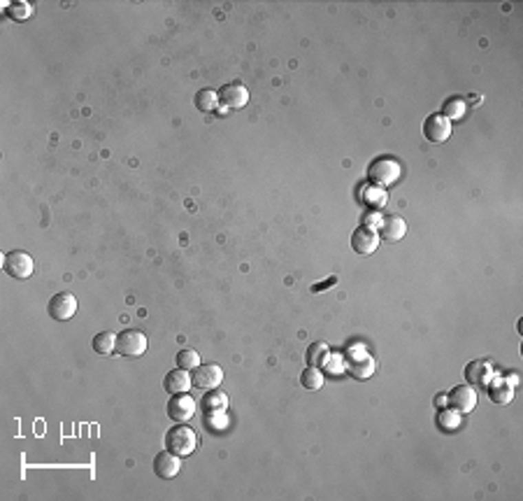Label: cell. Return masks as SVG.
Listing matches in <instances>:
<instances>
[{
  "label": "cell",
  "instance_id": "6da1fadb",
  "mask_svg": "<svg viewBox=\"0 0 523 501\" xmlns=\"http://www.w3.org/2000/svg\"><path fill=\"white\" fill-rule=\"evenodd\" d=\"M165 445H168V450L175 452V455L189 457L191 452L198 448V436H195V431L191 429V427L180 422L165 433Z\"/></svg>",
  "mask_w": 523,
  "mask_h": 501
},
{
  "label": "cell",
  "instance_id": "7a4b0ae2",
  "mask_svg": "<svg viewBox=\"0 0 523 501\" xmlns=\"http://www.w3.org/2000/svg\"><path fill=\"white\" fill-rule=\"evenodd\" d=\"M344 366H347V371L356 378H370L374 374V369H377V364H374V359L367 354V350L363 345H352L347 350V354H344Z\"/></svg>",
  "mask_w": 523,
  "mask_h": 501
},
{
  "label": "cell",
  "instance_id": "3957f363",
  "mask_svg": "<svg viewBox=\"0 0 523 501\" xmlns=\"http://www.w3.org/2000/svg\"><path fill=\"white\" fill-rule=\"evenodd\" d=\"M147 350V336L138 329H126L116 336V347L114 352L121 357H140Z\"/></svg>",
  "mask_w": 523,
  "mask_h": 501
},
{
  "label": "cell",
  "instance_id": "277c9868",
  "mask_svg": "<svg viewBox=\"0 0 523 501\" xmlns=\"http://www.w3.org/2000/svg\"><path fill=\"white\" fill-rule=\"evenodd\" d=\"M3 271L17 280H26L33 273V259L23 249H12L3 256Z\"/></svg>",
  "mask_w": 523,
  "mask_h": 501
},
{
  "label": "cell",
  "instance_id": "5b68a950",
  "mask_svg": "<svg viewBox=\"0 0 523 501\" xmlns=\"http://www.w3.org/2000/svg\"><path fill=\"white\" fill-rule=\"evenodd\" d=\"M367 177H370L372 185H391V182H396L400 177V163L396 161V159H377V161L372 163L370 168H367Z\"/></svg>",
  "mask_w": 523,
  "mask_h": 501
},
{
  "label": "cell",
  "instance_id": "8992f818",
  "mask_svg": "<svg viewBox=\"0 0 523 501\" xmlns=\"http://www.w3.org/2000/svg\"><path fill=\"white\" fill-rule=\"evenodd\" d=\"M224 380V369L219 364H198L191 371V382L198 389H214L219 387V382Z\"/></svg>",
  "mask_w": 523,
  "mask_h": 501
},
{
  "label": "cell",
  "instance_id": "52a82bcc",
  "mask_svg": "<svg viewBox=\"0 0 523 501\" xmlns=\"http://www.w3.org/2000/svg\"><path fill=\"white\" fill-rule=\"evenodd\" d=\"M77 296L70 294V292H58V294L52 296V301H49L47 310L49 315H52V320L56 322H65L70 320L72 315L77 313Z\"/></svg>",
  "mask_w": 523,
  "mask_h": 501
},
{
  "label": "cell",
  "instance_id": "ba28073f",
  "mask_svg": "<svg viewBox=\"0 0 523 501\" xmlns=\"http://www.w3.org/2000/svg\"><path fill=\"white\" fill-rule=\"evenodd\" d=\"M195 411H198V403H195L193 396L186 392L175 394L168 401V415H170V420H175V422H186V420L193 418Z\"/></svg>",
  "mask_w": 523,
  "mask_h": 501
},
{
  "label": "cell",
  "instance_id": "9c48e42d",
  "mask_svg": "<svg viewBox=\"0 0 523 501\" xmlns=\"http://www.w3.org/2000/svg\"><path fill=\"white\" fill-rule=\"evenodd\" d=\"M447 401H449V406H451L453 411L470 413L472 408L477 406V392H475L472 385H456V387L449 392Z\"/></svg>",
  "mask_w": 523,
  "mask_h": 501
},
{
  "label": "cell",
  "instance_id": "30bf717a",
  "mask_svg": "<svg viewBox=\"0 0 523 501\" xmlns=\"http://www.w3.org/2000/svg\"><path fill=\"white\" fill-rule=\"evenodd\" d=\"M180 469H182V457L175 455V452L165 450L153 457V473H156L158 478H163V480L175 478V476L180 473Z\"/></svg>",
  "mask_w": 523,
  "mask_h": 501
},
{
  "label": "cell",
  "instance_id": "8fae6325",
  "mask_svg": "<svg viewBox=\"0 0 523 501\" xmlns=\"http://www.w3.org/2000/svg\"><path fill=\"white\" fill-rule=\"evenodd\" d=\"M423 136L430 143H445V140L451 136V121H449L445 114H430V117L423 121Z\"/></svg>",
  "mask_w": 523,
  "mask_h": 501
},
{
  "label": "cell",
  "instance_id": "7c38bea8",
  "mask_svg": "<svg viewBox=\"0 0 523 501\" xmlns=\"http://www.w3.org/2000/svg\"><path fill=\"white\" fill-rule=\"evenodd\" d=\"M219 99H221V103H224L226 110H237L249 103V91L244 84L233 82V84H226V87L219 91Z\"/></svg>",
  "mask_w": 523,
  "mask_h": 501
},
{
  "label": "cell",
  "instance_id": "4fadbf2b",
  "mask_svg": "<svg viewBox=\"0 0 523 501\" xmlns=\"http://www.w3.org/2000/svg\"><path fill=\"white\" fill-rule=\"evenodd\" d=\"M379 234L377 229H367V226H361V229L354 231L352 236V247L356 249L359 254H372L374 249L379 247Z\"/></svg>",
  "mask_w": 523,
  "mask_h": 501
},
{
  "label": "cell",
  "instance_id": "5bb4252c",
  "mask_svg": "<svg viewBox=\"0 0 523 501\" xmlns=\"http://www.w3.org/2000/svg\"><path fill=\"white\" fill-rule=\"evenodd\" d=\"M405 234H407V224H405V219L400 215H391V217H384L379 224V238H384V241L389 243H396L400 241Z\"/></svg>",
  "mask_w": 523,
  "mask_h": 501
},
{
  "label": "cell",
  "instance_id": "9a60e30c",
  "mask_svg": "<svg viewBox=\"0 0 523 501\" xmlns=\"http://www.w3.org/2000/svg\"><path fill=\"white\" fill-rule=\"evenodd\" d=\"M486 392H489V399L493 403H498V406H504V403L512 401L514 385H509L504 378H491L489 385H486Z\"/></svg>",
  "mask_w": 523,
  "mask_h": 501
},
{
  "label": "cell",
  "instance_id": "2e32d148",
  "mask_svg": "<svg viewBox=\"0 0 523 501\" xmlns=\"http://www.w3.org/2000/svg\"><path fill=\"white\" fill-rule=\"evenodd\" d=\"M491 364L484 362V359H475V362H470L465 366V380L467 385H479V387H486L491 380Z\"/></svg>",
  "mask_w": 523,
  "mask_h": 501
},
{
  "label": "cell",
  "instance_id": "e0dca14e",
  "mask_svg": "<svg viewBox=\"0 0 523 501\" xmlns=\"http://www.w3.org/2000/svg\"><path fill=\"white\" fill-rule=\"evenodd\" d=\"M191 376H189V371H184V369H175V371H170L168 376H165V380H163V387H165V392L168 394H182V392H189V387H191Z\"/></svg>",
  "mask_w": 523,
  "mask_h": 501
},
{
  "label": "cell",
  "instance_id": "ac0fdd59",
  "mask_svg": "<svg viewBox=\"0 0 523 501\" xmlns=\"http://www.w3.org/2000/svg\"><path fill=\"white\" fill-rule=\"evenodd\" d=\"M228 408V396H226L221 389H207L205 392V399H202V411L207 413H224Z\"/></svg>",
  "mask_w": 523,
  "mask_h": 501
},
{
  "label": "cell",
  "instance_id": "d6986e66",
  "mask_svg": "<svg viewBox=\"0 0 523 501\" xmlns=\"http://www.w3.org/2000/svg\"><path fill=\"white\" fill-rule=\"evenodd\" d=\"M363 203L365 205H370V207H381L386 203V192L381 187H377V185H367V187H363Z\"/></svg>",
  "mask_w": 523,
  "mask_h": 501
},
{
  "label": "cell",
  "instance_id": "ffe728a7",
  "mask_svg": "<svg viewBox=\"0 0 523 501\" xmlns=\"http://www.w3.org/2000/svg\"><path fill=\"white\" fill-rule=\"evenodd\" d=\"M91 345H94V350H96V352H100V354H109V352H114V347H116V336H114L112 331H100V334H96V336H94V340H91Z\"/></svg>",
  "mask_w": 523,
  "mask_h": 501
},
{
  "label": "cell",
  "instance_id": "44dd1931",
  "mask_svg": "<svg viewBox=\"0 0 523 501\" xmlns=\"http://www.w3.org/2000/svg\"><path fill=\"white\" fill-rule=\"evenodd\" d=\"M300 385L305 389H319L323 385V374L319 371V366H310L300 374Z\"/></svg>",
  "mask_w": 523,
  "mask_h": 501
},
{
  "label": "cell",
  "instance_id": "7402d4cb",
  "mask_svg": "<svg viewBox=\"0 0 523 501\" xmlns=\"http://www.w3.org/2000/svg\"><path fill=\"white\" fill-rule=\"evenodd\" d=\"M219 103V96L214 94L212 89H200L198 94H195V108L200 110V112H212L214 108H217Z\"/></svg>",
  "mask_w": 523,
  "mask_h": 501
},
{
  "label": "cell",
  "instance_id": "603a6c76",
  "mask_svg": "<svg viewBox=\"0 0 523 501\" xmlns=\"http://www.w3.org/2000/svg\"><path fill=\"white\" fill-rule=\"evenodd\" d=\"M305 359L310 366H321L328 362V347H325L323 343H312L310 347H307Z\"/></svg>",
  "mask_w": 523,
  "mask_h": 501
},
{
  "label": "cell",
  "instance_id": "cb8c5ba5",
  "mask_svg": "<svg viewBox=\"0 0 523 501\" xmlns=\"http://www.w3.org/2000/svg\"><path fill=\"white\" fill-rule=\"evenodd\" d=\"M198 364H200V354L195 350H191V347H184V350L177 352V366H180V369L193 371Z\"/></svg>",
  "mask_w": 523,
  "mask_h": 501
},
{
  "label": "cell",
  "instance_id": "d4e9b609",
  "mask_svg": "<svg viewBox=\"0 0 523 501\" xmlns=\"http://www.w3.org/2000/svg\"><path fill=\"white\" fill-rule=\"evenodd\" d=\"M463 112H465V103L463 101H458V99H453V101H447L445 103V117L451 121V119H458V117H463Z\"/></svg>",
  "mask_w": 523,
  "mask_h": 501
},
{
  "label": "cell",
  "instance_id": "484cf974",
  "mask_svg": "<svg viewBox=\"0 0 523 501\" xmlns=\"http://www.w3.org/2000/svg\"><path fill=\"white\" fill-rule=\"evenodd\" d=\"M30 12H33V10H30L28 3H12V5H8V14L12 17V19H17V21L28 19Z\"/></svg>",
  "mask_w": 523,
  "mask_h": 501
},
{
  "label": "cell",
  "instance_id": "4316f807",
  "mask_svg": "<svg viewBox=\"0 0 523 501\" xmlns=\"http://www.w3.org/2000/svg\"><path fill=\"white\" fill-rule=\"evenodd\" d=\"M440 427L442 429H456V427L460 425V418H458V411H442L440 413Z\"/></svg>",
  "mask_w": 523,
  "mask_h": 501
},
{
  "label": "cell",
  "instance_id": "83f0119b",
  "mask_svg": "<svg viewBox=\"0 0 523 501\" xmlns=\"http://www.w3.org/2000/svg\"><path fill=\"white\" fill-rule=\"evenodd\" d=\"M205 425L212 427L214 431H219V429H224V427L228 425V418H226L224 413H207L205 415Z\"/></svg>",
  "mask_w": 523,
  "mask_h": 501
},
{
  "label": "cell",
  "instance_id": "f1b7e54d",
  "mask_svg": "<svg viewBox=\"0 0 523 501\" xmlns=\"http://www.w3.org/2000/svg\"><path fill=\"white\" fill-rule=\"evenodd\" d=\"M377 224H381V215L377 210H370L365 212V217H363V226H367V229H374Z\"/></svg>",
  "mask_w": 523,
  "mask_h": 501
},
{
  "label": "cell",
  "instance_id": "f546056e",
  "mask_svg": "<svg viewBox=\"0 0 523 501\" xmlns=\"http://www.w3.org/2000/svg\"><path fill=\"white\" fill-rule=\"evenodd\" d=\"M335 283H337V278L325 280V283H321V285H312V292H323L325 287H330V285H335Z\"/></svg>",
  "mask_w": 523,
  "mask_h": 501
},
{
  "label": "cell",
  "instance_id": "4dcf8cb0",
  "mask_svg": "<svg viewBox=\"0 0 523 501\" xmlns=\"http://www.w3.org/2000/svg\"><path fill=\"white\" fill-rule=\"evenodd\" d=\"M438 403H440V406H445V403H447V396L440 394V396H438Z\"/></svg>",
  "mask_w": 523,
  "mask_h": 501
}]
</instances>
